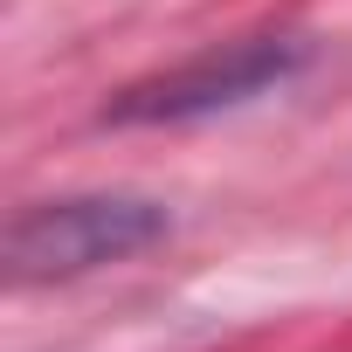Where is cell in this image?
<instances>
[{
  "label": "cell",
  "mask_w": 352,
  "mask_h": 352,
  "mask_svg": "<svg viewBox=\"0 0 352 352\" xmlns=\"http://www.w3.org/2000/svg\"><path fill=\"white\" fill-rule=\"evenodd\" d=\"M166 242V208L145 194H69L35 201L8 221V276L14 283H69L104 263Z\"/></svg>",
  "instance_id": "obj_1"
},
{
  "label": "cell",
  "mask_w": 352,
  "mask_h": 352,
  "mask_svg": "<svg viewBox=\"0 0 352 352\" xmlns=\"http://www.w3.org/2000/svg\"><path fill=\"white\" fill-rule=\"evenodd\" d=\"M297 69H304V42L297 35H242V42H221V49L166 69L152 83H131L124 97L104 104V118L111 124H187V118L235 111V104L276 90Z\"/></svg>",
  "instance_id": "obj_2"
}]
</instances>
